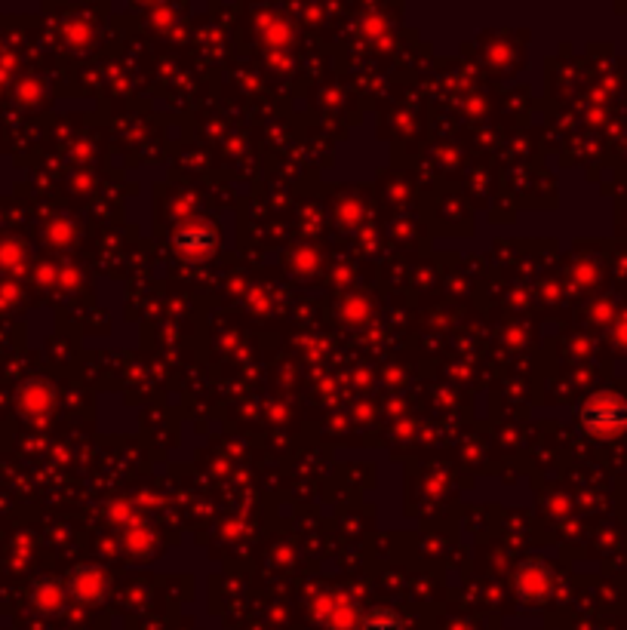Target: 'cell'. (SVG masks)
Masks as SVG:
<instances>
[{
	"instance_id": "277c9868",
	"label": "cell",
	"mask_w": 627,
	"mask_h": 630,
	"mask_svg": "<svg viewBox=\"0 0 627 630\" xmlns=\"http://www.w3.org/2000/svg\"><path fill=\"white\" fill-rule=\"evenodd\" d=\"M53 406V391L47 385H28L22 391V409L31 415H47Z\"/></svg>"
},
{
	"instance_id": "8992f818",
	"label": "cell",
	"mask_w": 627,
	"mask_h": 630,
	"mask_svg": "<svg viewBox=\"0 0 627 630\" xmlns=\"http://www.w3.org/2000/svg\"><path fill=\"white\" fill-rule=\"evenodd\" d=\"M62 591H59V587L56 584H40L37 587V594H34V603L40 606V609H44V612H53V609H59L62 606Z\"/></svg>"
},
{
	"instance_id": "52a82bcc",
	"label": "cell",
	"mask_w": 627,
	"mask_h": 630,
	"mask_svg": "<svg viewBox=\"0 0 627 630\" xmlns=\"http://www.w3.org/2000/svg\"><path fill=\"white\" fill-rule=\"evenodd\" d=\"M22 262V246L19 243H0V265L16 268Z\"/></svg>"
},
{
	"instance_id": "7a4b0ae2",
	"label": "cell",
	"mask_w": 627,
	"mask_h": 630,
	"mask_svg": "<svg viewBox=\"0 0 627 630\" xmlns=\"http://www.w3.org/2000/svg\"><path fill=\"white\" fill-rule=\"evenodd\" d=\"M176 249L185 259H206L216 249V231L209 225H188L176 234Z\"/></svg>"
},
{
	"instance_id": "3957f363",
	"label": "cell",
	"mask_w": 627,
	"mask_h": 630,
	"mask_svg": "<svg viewBox=\"0 0 627 630\" xmlns=\"http://www.w3.org/2000/svg\"><path fill=\"white\" fill-rule=\"evenodd\" d=\"M105 591V575L99 569H80L71 581V594L80 600H96Z\"/></svg>"
},
{
	"instance_id": "6da1fadb",
	"label": "cell",
	"mask_w": 627,
	"mask_h": 630,
	"mask_svg": "<svg viewBox=\"0 0 627 630\" xmlns=\"http://www.w3.org/2000/svg\"><path fill=\"white\" fill-rule=\"evenodd\" d=\"M581 425L591 437L612 440L627 431V400L615 391H600L581 406Z\"/></svg>"
},
{
	"instance_id": "5b68a950",
	"label": "cell",
	"mask_w": 627,
	"mask_h": 630,
	"mask_svg": "<svg viewBox=\"0 0 627 630\" xmlns=\"http://www.w3.org/2000/svg\"><path fill=\"white\" fill-rule=\"evenodd\" d=\"M360 630H403V621H400V615L391 612V609H372V612L363 618Z\"/></svg>"
}]
</instances>
